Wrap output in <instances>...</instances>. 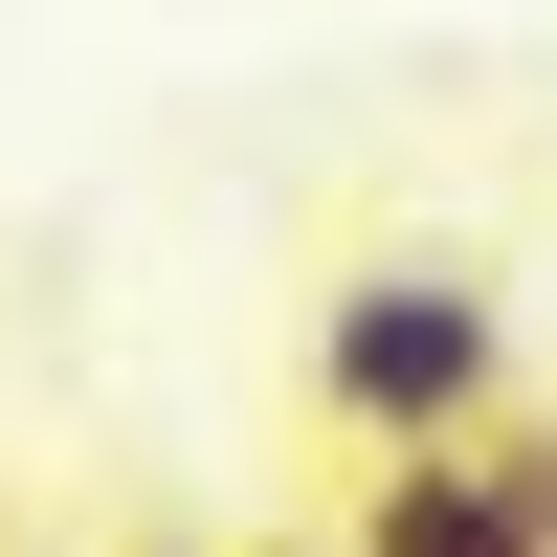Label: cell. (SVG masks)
Here are the masks:
<instances>
[{
	"label": "cell",
	"mask_w": 557,
	"mask_h": 557,
	"mask_svg": "<svg viewBox=\"0 0 557 557\" xmlns=\"http://www.w3.org/2000/svg\"><path fill=\"white\" fill-rule=\"evenodd\" d=\"M312 401L357 446H446V424H513V312H491L469 246H380L312 290Z\"/></svg>",
	"instance_id": "1"
},
{
	"label": "cell",
	"mask_w": 557,
	"mask_h": 557,
	"mask_svg": "<svg viewBox=\"0 0 557 557\" xmlns=\"http://www.w3.org/2000/svg\"><path fill=\"white\" fill-rule=\"evenodd\" d=\"M491 469H513V513L557 535V424H491Z\"/></svg>",
	"instance_id": "3"
},
{
	"label": "cell",
	"mask_w": 557,
	"mask_h": 557,
	"mask_svg": "<svg viewBox=\"0 0 557 557\" xmlns=\"http://www.w3.org/2000/svg\"><path fill=\"white\" fill-rule=\"evenodd\" d=\"M357 557H557V535L513 513L491 424H446V446H380V491H357Z\"/></svg>",
	"instance_id": "2"
}]
</instances>
